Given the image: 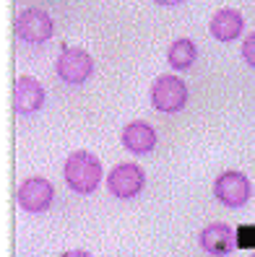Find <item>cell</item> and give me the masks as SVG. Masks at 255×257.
<instances>
[{
  "mask_svg": "<svg viewBox=\"0 0 255 257\" xmlns=\"http://www.w3.org/2000/svg\"><path fill=\"white\" fill-rule=\"evenodd\" d=\"M63 177L70 192L76 195H92L102 185V161L92 151H73L65 159Z\"/></svg>",
  "mask_w": 255,
  "mask_h": 257,
  "instance_id": "cell-1",
  "label": "cell"
},
{
  "mask_svg": "<svg viewBox=\"0 0 255 257\" xmlns=\"http://www.w3.org/2000/svg\"><path fill=\"white\" fill-rule=\"evenodd\" d=\"M55 73L68 86H83L94 75V57L83 47H63L55 60Z\"/></svg>",
  "mask_w": 255,
  "mask_h": 257,
  "instance_id": "cell-2",
  "label": "cell"
},
{
  "mask_svg": "<svg viewBox=\"0 0 255 257\" xmlns=\"http://www.w3.org/2000/svg\"><path fill=\"white\" fill-rule=\"evenodd\" d=\"M188 83L183 78H177L175 73H164L154 81L151 86V107L156 112L164 114H175V112H183L185 104H188Z\"/></svg>",
  "mask_w": 255,
  "mask_h": 257,
  "instance_id": "cell-3",
  "label": "cell"
},
{
  "mask_svg": "<svg viewBox=\"0 0 255 257\" xmlns=\"http://www.w3.org/2000/svg\"><path fill=\"white\" fill-rule=\"evenodd\" d=\"M16 34L21 42L39 47V44L50 42L55 34V21L47 11L42 8H26L16 16Z\"/></svg>",
  "mask_w": 255,
  "mask_h": 257,
  "instance_id": "cell-4",
  "label": "cell"
},
{
  "mask_svg": "<svg viewBox=\"0 0 255 257\" xmlns=\"http://www.w3.org/2000/svg\"><path fill=\"white\" fill-rule=\"evenodd\" d=\"M16 200H19L21 210L29 216L44 213V210H50V205L55 200V187H52L50 179H44V177H29L19 185Z\"/></svg>",
  "mask_w": 255,
  "mask_h": 257,
  "instance_id": "cell-5",
  "label": "cell"
},
{
  "mask_svg": "<svg viewBox=\"0 0 255 257\" xmlns=\"http://www.w3.org/2000/svg\"><path fill=\"white\" fill-rule=\"evenodd\" d=\"M214 195L224 208H242L252 195V185L242 172H221L214 179Z\"/></svg>",
  "mask_w": 255,
  "mask_h": 257,
  "instance_id": "cell-6",
  "label": "cell"
},
{
  "mask_svg": "<svg viewBox=\"0 0 255 257\" xmlns=\"http://www.w3.org/2000/svg\"><path fill=\"white\" fill-rule=\"evenodd\" d=\"M143 185H146V174H143L141 166L133 164V161L117 164L107 174V190L120 200H130V198H136V195H141Z\"/></svg>",
  "mask_w": 255,
  "mask_h": 257,
  "instance_id": "cell-7",
  "label": "cell"
},
{
  "mask_svg": "<svg viewBox=\"0 0 255 257\" xmlns=\"http://www.w3.org/2000/svg\"><path fill=\"white\" fill-rule=\"evenodd\" d=\"M237 231L232 229L229 223L216 221V223H208L206 229L198 234V247L211 254V257H227L237 249Z\"/></svg>",
  "mask_w": 255,
  "mask_h": 257,
  "instance_id": "cell-8",
  "label": "cell"
},
{
  "mask_svg": "<svg viewBox=\"0 0 255 257\" xmlns=\"http://www.w3.org/2000/svg\"><path fill=\"white\" fill-rule=\"evenodd\" d=\"M44 86L34 78V75H21L16 81V91H13V107L19 114H37L44 107Z\"/></svg>",
  "mask_w": 255,
  "mask_h": 257,
  "instance_id": "cell-9",
  "label": "cell"
},
{
  "mask_svg": "<svg viewBox=\"0 0 255 257\" xmlns=\"http://www.w3.org/2000/svg\"><path fill=\"white\" fill-rule=\"evenodd\" d=\"M120 141H123L125 151H130V154L136 156H146L151 154V151L156 148V130L146 122V119H133V122H128L123 127V135H120Z\"/></svg>",
  "mask_w": 255,
  "mask_h": 257,
  "instance_id": "cell-10",
  "label": "cell"
},
{
  "mask_svg": "<svg viewBox=\"0 0 255 257\" xmlns=\"http://www.w3.org/2000/svg\"><path fill=\"white\" fill-rule=\"evenodd\" d=\"M208 32H211V37L216 42H234L245 32V19H242V13L234 11V8H219L211 16Z\"/></svg>",
  "mask_w": 255,
  "mask_h": 257,
  "instance_id": "cell-11",
  "label": "cell"
},
{
  "mask_svg": "<svg viewBox=\"0 0 255 257\" xmlns=\"http://www.w3.org/2000/svg\"><path fill=\"white\" fill-rule=\"evenodd\" d=\"M196 57H198V47H196V42L188 39V37L175 39L167 50V63L175 70H190L196 65Z\"/></svg>",
  "mask_w": 255,
  "mask_h": 257,
  "instance_id": "cell-12",
  "label": "cell"
},
{
  "mask_svg": "<svg viewBox=\"0 0 255 257\" xmlns=\"http://www.w3.org/2000/svg\"><path fill=\"white\" fill-rule=\"evenodd\" d=\"M239 55H242V60H245L250 68H255V32H250L245 37L242 47H239Z\"/></svg>",
  "mask_w": 255,
  "mask_h": 257,
  "instance_id": "cell-13",
  "label": "cell"
},
{
  "mask_svg": "<svg viewBox=\"0 0 255 257\" xmlns=\"http://www.w3.org/2000/svg\"><path fill=\"white\" fill-rule=\"evenodd\" d=\"M60 257H94L92 252H86V249H68V252H63Z\"/></svg>",
  "mask_w": 255,
  "mask_h": 257,
  "instance_id": "cell-14",
  "label": "cell"
},
{
  "mask_svg": "<svg viewBox=\"0 0 255 257\" xmlns=\"http://www.w3.org/2000/svg\"><path fill=\"white\" fill-rule=\"evenodd\" d=\"M156 6H161V8H177V6H183L185 0H154Z\"/></svg>",
  "mask_w": 255,
  "mask_h": 257,
  "instance_id": "cell-15",
  "label": "cell"
},
{
  "mask_svg": "<svg viewBox=\"0 0 255 257\" xmlns=\"http://www.w3.org/2000/svg\"><path fill=\"white\" fill-rule=\"evenodd\" d=\"M250 257H255V252H252V254H250Z\"/></svg>",
  "mask_w": 255,
  "mask_h": 257,
  "instance_id": "cell-16",
  "label": "cell"
}]
</instances>
